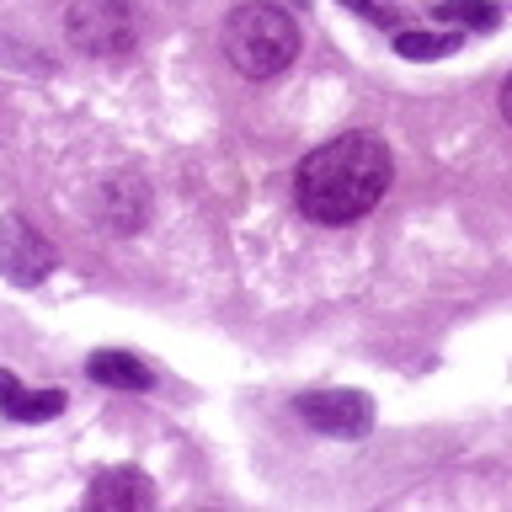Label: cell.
<instances>
[{
	"mask_svg": "<svg viewBox=\"0 0 512 512\" xmlns=\"http://www.w3.org/2000/svg\"><path fill=\"white\" fill-rule=\"evenodd\" d=\"M390 182H395V160L384 150V139L336 134L299 160L294 203H299V214L315 219V224H352V219H363L368 208H379Z\"/></svg>",
	"mask_w": 512,
	"mask_h": 512,
	"instance_id": "cell-1",
	"label": "cell"
},
{
	"mask_svg": "<svg viewBox=\"0 0 512 512\" xmlns=\"http://www.w3.org/2000/svg\"><path fill=\"white\" fill-rule=\"evenodd\" d=\"M224 59L246 80H272L299 59V22L272 0H246L224 16Z\"/></svg>",
	"mask_w": 512,
	"mask_h": 512,
	"instance_id": "cell-2",
	"label": "cell"
},
{
	"mask_svg": "<svg viewBox=\"0 0 512 512\" xmlns=\"http://www.w3.org/2000/svg\"><path fill=\"white\" fill-rule=\"evenodd\" d=\"M64 38L91 59H123L134 48V16L123 0H70L64 6Z\"/></svg>",
	"mask_w": 512,
	"mask_h": 512,
	"instance_id": "cell-3",
	"label": "cell"
},
{
	"mask_svg": "<svg viewBox=\"0 0 512 512\" xmlns=\"http://www.w3.org/2000/svg\"><path fill=\"white\" fill-rule=\"evenodd\" d=\"M299 422H310L326 438H368L374 432V400L363 390H310L294 400Z\"/></svg>",
	"mask_w": 512,
	"mask_h": 512,
	"instance_id": "cell-4",
	"label": "cell"
},
{
	"mask_svg": "<svg viewBox=\"0 0 512 512\" xmlns=\"http://www.w3.org/2000/svg\"><path fill=\"white\" fill-rule=\"evenodd\" d=\"M144 219H150V182H144V171L134 166L107 171L102 187H96V224L123 240V235H139Z\"/></svg>",
	"mask_w": 512,
	"mask_h": 512,
	"instance_id": "cell-5",
	"label": "cell"
},
{
	"mask_svg": "<svg viewBox=\"0 0 512 512\" xmlns=\"http://www.w3.org/2000/svg\"><path fill=\"white\" fill-rule=\"evenodd\" d=\"M54 267H59L54 246H48L22 214L0 219V278H11L22 288H38L43 278H54Z\"/></svg>",
	"mask_w": 512,
	"mask_h": 512,
	"instance_id": "cell-6",
	"label": "cell"
},
{
	"mask_svg": "<svg viewBox=\"0 0 512 512\" xmlns=\"http://www.w3.org/2000/svg\"><path fill=\"white\" fill-rule=\"evenodd\" d=\"M86 507L91 512H144V507H155V486L134 464H112V470H102L91 480Z\"/></svg>",
	"mask_w": 512,
	"mask_h": 512,
	"instance_id": "cell-7",
	"label": "cell"
},
{
	"mask_svg": "<svg viewBox=\"0 0 512 512\" xmlns=\"http://www.w3.org/2000/svg\"><path fill=\"white\" fill-rule=\"evenodd\" d=\"M64 411V390H27L11 368H0V416L6 422H48Z\"/></svg>",
	"mask_w": 512,
	"mask_h": 512,
	"instance_id": "cell-8",
	"label": "cell"
},
{
	"mask_svg": "<svg viewBox=\"0 0 512 512\" xmlns=\"http://www.w3.org/2000/svg\"><path fill=\"white\" fill-rule=\"evenodd\" d=\"M86 374H91L96 384H107V390H134V395H144V390L155 384L150 363L134 358V352H123V347L91 352V358H86Z\"/></svg>",
	"mask_w": 512,
	"mask_h": 512,
	"instance_id": "cell-9",
	"label": "cell"
},
{
	"mask_svg": "<svg viewBox=\"0 0 512 512\" xmlns=\"http://www.w3.org/2000/svg\"><path fill=\"white\" fill-rule=\"evenodd\" d=\"M395 54L400 59H448V54H459V43H464V32H411V27H400L395 32Z\"/></svg>",
	"mask_w": 512,
	"mask_h": 512,
	"instance_id": "cell-10",
	"label": "cell"
},
{
	"mask_svg": "<svg viewBox=\"0 0 512 512\" xmlns=\"http://www.w3.org/2000/svg\"><path fill=\"white\" fill-rule=\"evenodd\" d=\"M438 22L464 32H491L502 27V6H491V0H438Z\"/></svg>",
	"mask_w": 512,
	"mask_h": 512,
	"instance_id": "cell-11",
	"label": "cell"
},
{
	"mask_svg": "<svg viewBox=\"0 0 512 512\" xmlns=\"http://www.w3.org/2000/svg\"><path fill=\"white\" fill-rule=\"evenodd\" d=\"M347 11H358V16H368L374 27H395L400 16H395V6H379V0H342Z\"/></svg>",
	"mask_w": 512,
	"mask_h": 512,
	"instance_id": "cell-12",
	"label": "cell"
},
{
	"mask_svg": "<svg viewBox=\"0 0 512 512\" xmlns=\"http://www.w3.org/2000/svg\"><path fill=\"white\" fill-rule=\"evenodd\" d=\"M496 107H502V118H507V128H512V75L502 80V96H496Z\"/></svg>",
	"mask_w": 512,
	"mask_h": 512,
	"instance_id": "cell-13",
	"label": "cell"
}]
</instances>
